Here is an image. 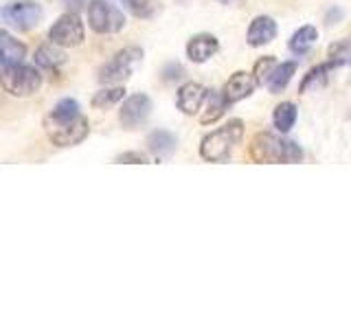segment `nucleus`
I'll list each match as a JSON object with an SVG mask.
<instances>
[{
  "mask_svg": "<svg viewBox=\"0 0 351 329\" xmlns=\"http://www.w3.org/2000/svg\"><path fill=\"white\" fill-rule=\"evenodd\" d=\"M44 127H47L49 138L58 147H73L86 141L90 123L80 112V103L75 99H62L53 106L49 117L44 119Z\"/></svg>",
  "mask_w": 351,
  "mask_h": 329,
  "instance_id": "obj_1",
  "label": "nucleus"
},
{
  "mask_svg": "<svg viewBox=\"0 0 351 329\" xmlns=\"http://www.w3.org/2000/svg\"><path fill=\"white\" fill-rule=\"evenodd\" d=\"M250 158L255 162H299L303 158V149L296 145L294 141L281 138L263 132V134H257L250 143Z\"/></svg>",
  "mask_w": 351,
  "mask_h": 329,
  "instance_id": "obj_2",
  "label": "nucleus"
},
{
  "mask_svg": "<svg viewBox=\"0 0 351 329\" xmlns=\"http://www.w3.org/2000/svg\"><path fill=\"white\" fill-rule=\"evenodd\" d=\"M244 136V123L239 119L228 121L224 127H219L211 134H206L200 143V156L208 162H224L235 145Z\"/></svg>",
  "mask_w": 351,
  "mask_h": 329,
  "instance_id": "obj_3",
  "label": "nucleus"
},
{
  "mask_svg": "<svg viewBox=\"0 0 351 329\" xmlns=\"http://www.w3.org/2000/svg\"><path fill=\"white\" fill-rule=\"evenodd\" d=\"M0 86H3L5 93L14 97H31L40 90L42 75L29 64H9L0 71Z\"/></svg>",
  "mask_w": 351,
  "mask_h": 329,
  "instance_id": "obj_4",
  "label": "nucleus"
},
{
  "mask_svg": "<svg viewBox=\"0 0 351 329\" xmlns=\"http://www.w3.org/2000/svg\"><path fill=\"white\" fill-rule=\"evenodd\" d=\"M143 60V51L138 47H125L121 49L112 60L101 66L99 71V82L106 86H117L121 82H125L132 75V69Z\"/></svg>",
  "mask_w": 351,
  "mask_h": 329,
  "instance_id": "obj_5",
  "label": "nucleus"
},
{
  "mask_svg": "<svg viewBox=\"0 0 351 329\" xmlns=\"http://www.w3.org/2000/svg\"><path fill=\"white\" fill-rule=\"evenodd\" d=\"M88 22H90L93 31L104 33V36H112V33H119L125 27V16L123 11L106 3V0H90V5H88Z\"/></svg>",
  "mask_w": 351,
  "mask_h": 329,
  "instance_id": "obj_6",
  "label": "nucleus"
},
{
  "mask_svg": "<svg viewBox=\"0 0 351 329\" xmlns=\"http://www.w3.org/2000/svg\"><path fill=\"white\" fill-rule=\"evenodd\" d=\"M84 22L82 18L75 14V11H69V14H64L58 18V22L51 27L49 31V40L55 47H62V49H75L80 47L84 42Z\"/></svg>",
  "mask_w": 351,
  "mask_h": 329,
  "instance_id": "obj_7",
  "label": "nucleus"
},
{
  "mask_svg": "<svg viewBox=\"0 0 351 329\" xmlns=\"http://www.w3.org/2000/svg\"><path fill=\"white\" fill-rule=\"evenodd\" d=\"M3 18L14 29L29 31L38 27V22L42 20V9L38 3H31V0H18V3H11L3 9Z\"/></svg>",
  "mask_w": 351,
  "mask_h": 329,
  "instance_id": "obj_8",
  "label": "nucleus"
},
{
  "mask_svg": "<svg viewBox=\"0 0 351 329\" xmlns=\"http://www.w3.org/2000/svg\"><path fill=\"white\" fill-rule=\"evenodd\" d=\"M152 99L147 95H132L130 99H125V103L121 106V112H119V121L121 125L132 130V127H138L147 121V117L152 114Z\"/></svg>",
  "mask_w": 351,
  "mask_h": 329,
  "instance_id": "obj_9",
  "label": "nucleus"
},
{
  "mask_svg": "<svg viewBox=\"0 0 351 329\" xmlns=\"http://www.w3.org/2000/svg\"><path fill=\"white\" fill-rule=\"evenodd\" d=\"M255 88H257V82H255V77H252V73L237 71L228 77V82L222 90V97H224V101L230 106V103H237V101H241V99L250 97Z\"/></svg>",
  "mask_w": 351,
  "mask_h": 329,
  "instance_id": "obj_10",
  "label": "nucleus"
},
{
  "mask_svg": "<svg viewBox=\"0 0 351 329\" xmlns=\"http://www.w3.org/2000/svg\"><path fill=\"white\" fill-rule=\"evenodd\" d=\"M206 93L208 90L202 84L186 82L184 86H180V90L176 93V106H178V110L184 114H197L204 106Z\"/></svg>",
  "mask_w": 351,
  "mask_h": 329,
  "instance_id": "obj_11",
  "label": "nucleus"
},
{
  "mask_svg": "<svg viewBox=\"0 0 351 329\" xmlns=\"http://www.w3.org/2000/svg\"><path fill=\"white\" fill-rule=\"evenodd\" d=\"M217 51H219V42L215 36H208V33L193 36L189 44H186V58L193 64H204L206 60H211Z\"/></svg>",
  "mask_w": 351,
  "mask_h": 329,
  "instance_id": "obj_12",
  "label": "nucleus"
},
{
  "mask_svg": "<svg viewBox=\"0 0 351 329\" xmlns=\"http://www.w3.org/2000/svg\"><path fill=\"white\" fill-rule=\"evenodd\" d=\"M274 36H277V22H274L270 16H257L250 22L246 40L250 47H263V44L272 42Z\"/></svg>",
  "mask_w": 351,
  "mask_h": 329,
  "instance_id": "obj_13",
  "label": "nucleus"
},
{
  "mask_svg": "<svg viewBox=\"0 0 351 329\" xmlns=\"http://www.w3.org/2000/svg\"><path fill=\"white\" fill-rule=\"evenodd\" d=\"M27 58V44L16 40L9 31H0V69Z\"/></svg>",
  "mask_w": 351,
  "mask_h": 329,
  "instance_id": "obj_14",
  "label": "nucleus"
},
{
  "mask_svg": "<svg viewBox=\"0 0 351 329\" xmlns=\"http://www.w3.org/2000/svg\"><path fill=\"white\" fill-rule=\"evenodd\" d=\"M147 147L154 156H158V158L171 156L176 151V136L167 130H156L147 136Z\"/></svg>",
  "mask_w": 351,
  "mask_h": 329,
  "instance_id": "obj_15",
  "label": "nucleus"
},
{
  "mask_svg": "<svg viewBox=\"0 0 351 329\" xmlns=\"http://www.w3.org/2000/svg\"><path fill=\"white\" fill-rule=\"evenodd\" d=\"M294 73H296V64L294 62H281V64H277L272 69V73H270V77H268V82H266V86H268V90L270 93H281L285 86L290 84V80L294 77Z\"/></svg>",
  "mask_w": 351,
  "mask_h": 329,
  "instance_id": "obj_16",
  "label": "nucleus"
},
{
  "mask_svg": "<svg viewBox=\"0 0 351 329\" xmlns=\"http://www.w3.org/2000/svg\"><path fill=\"white\" fill-rule=\"evenodd\" d=\"M316 40H318V31H316V27H301L299 31H294V36L290 38V51L294 53V55H305L307 51H310L314 44H316Z\"/></svg>",
  "mask_w": 351,
  "mask_h": 329,
  "instance_id": "obj_17",
  "label": "nucleus"
},
{
  "mask_svg": "<svg viewBox=\"0 0 351 329\" xmlns=\"http://www.w3.org/2000/svg\"><path fill=\"white\" fill-rule=\"evenodd\" d=\"M296 117H299V112H296V106L292 101H283V103H279L277 108H274L272 123L281 132V134H285V132H290L294 127Z\"/></svg>",
  "mask_w": 351,
  "mask_h": 329,
  "instance_id": "obj_18",
  "label": "nucleus"
},
{
  "mask_svg": "<svg viewBox=\"0 0 351 329\" xmlns=\"http://www.w3.org/2000/svg\"><path fill=\"white\" fill-rule=\"evenodd\" d=\"M206 108H204V114L200 117V123L202 125H208V123H215V121L226 112V101L224 97L219 93H206Z\"/></svg>",
  "mask_w": 351,
  "mask_h": 329,
  "instance_id": "obj_19",
  "label": "nucleus"
},
{
  "mask_svg": "<svg viewBox=\"0 0 351 329\" xmlns=\"http://www.w3.org/2000/svg\"><path fill=\"white\" fill-rule=\"evenodd\" d=\"M64 62H66V58L60 51H55L53 47H40L36 51V64L40 66V69H44V71L60 69Z\"/></svg>",
  "mask_w": 351,
  "mask_h": 329,
  "instance_id": "obj_20",
  "label": "nucleus"
},
{
  "mask_svg": "<svg viewBox=\"0 0 351 329\" xmlns=\"http://www.w3.org/2000/svg\"><path fill=\"white\" fill-rule=\"evenodd\" d=\"M123 97H125L123 86H112V88H106V90H99V93L93 97V106H95V108H112V106H117Z\"/></svg>",
  "mask_w": 351,
  "mask_h": 329,
  "instance_id": "obj_21",
  "label": "nucleus"
},
{
  "mask_svg": "<svg viewBox=\"0 0 351 329\" xmlns=\"http://www.w3.org/2000/svg\"><path fill=\"white\" fill-rule=\"evenodd\" d=\"M334 66H336V62H327V64H321V66H316V69H312L310 73H307L305 80H303V84H301V93H307L312 86L323 84L327 80V73L332 71Z\"/></svg>",
  "mask_w": 351,
  "mask_h": 329,
  "instance_id": "obj_22",
  "label": "nucleus"
},
{
  "mask_svg": "<svg viewBox=\"0 0 351 329\" xmlns=\"http://www.w3.org/2000/svg\"><path fill=\"white\" fill-rule=\"evenodd\" d=\"M125 5L136 18H152L158 9L156 0H125Z\"/></svg>",
  "mask_w": 351,
  "mask_h": 329,
  "instance_id": "obj_23",
  "label": "nucleus"
},
{
  "mask_svg": "<svg viewBox=\"0 0 351 329\" xmlns=\"http://www.w3.org/2000/svg\"><path fill=\"white\" fill-rule=\"evenodd\" d=\"M277 66V62H274V58H261L257 64H255V71H252V77H255V82H257V86H263L268 82V77H270V73H272V69Z\"/></svg>",
  "mask_w": 351,
  "mask_h": 329,
  "instance_id": "obj_24",
  "label": "nucleus"
},
{
  "mask_svg": "<svg viewBox=\"0 0 351 329\" xmlns=\"http://www.w3.org/2000/svg\"><path fill=\"white\" fill-rule=\"evenodd\" d=\"M329 55H332V62H336V66L351 64V40H343L334 44V47L329 49Z\"/></svg>",
  "mask_w": 351,
  "mask_h": 329,
  "instance_id": "obj_25",
  "label": "nucleus"
},
{
  "mask_svg": "<svg viewBox=\"0 0 351 329\" xmlns=\"http://www.w3.org/2000/svg\"><path fill=\"white\" fill-rule=\"evenodd\" d=\"M117 162H121V164H147L149 156L147 154H141V151H125L117 158Z\"/></svg>",
  "mask_w": 351,
  "mask_h": 329,
  "instance_id": "obj_26",
  "label": "nucleus"
},
{
  "mask_svg": "<svg viewBox=\"0 0 351 329\" xmlns=\"http://www.w3.org/2000/svg\"><path fill=\"white\" fill-rule=\"evenodd\" d=\"M180 75H182V69L178 64H171L167 66V69L162 71V80L165 82H176V80H180Z\"/></svg>",
  "mask_w": 351,
  "mask_h": 329,
  "instance_id": "obj_27",
  "label": "nucleus"
},
{
  "mask_svg": "<svg viewBox=\"0 0 351 329\" xmlns=\"http://www.w3.org/2000/svg\"><path fill=\"white\" fill-rule=\"evenodd\" d=\"M64 5L69 7L71 11H82L90 5V0H64Z\"/></svg>",
  "mask_w": 351,
  "mask_h": 329,
  "instance_id": "obj_28",
  "label": "nucleus"
},
{
  "mask_svg": "<svg viewBox=\"0 0 351 329\" xmlns=\"http://www.w3.org/2000/svg\"><path fill=\"white\" fill-rule=\"evenodd\" d=\"M121 3H123V5H125V0H121Z\"/></svg>",
  "mask_w": 351,
  "mask_h": 329,
  "instance_id": "obj_29",
  "label": "nucleus"
}]
</instances>
